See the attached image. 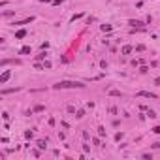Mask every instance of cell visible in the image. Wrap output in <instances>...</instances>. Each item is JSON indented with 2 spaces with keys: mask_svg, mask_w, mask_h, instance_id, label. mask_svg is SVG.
Segmentation results:
<instances>
[{
  "mask_svg": "<svg viewBox=\"0 0 160 160\" xmlns=\"http://www.w3.org/2000/svg\"><path fill=\"white\" fill-rule=\"evenodd\" d=\"M130 25H132V27H143V23H141V21H134V19H132V21H130Z\"/></svg>",
  "mask_w": 160,
  "mask_h": 160,
  "instance_id": "cell-6",
  "label": "cell"
},
{
  "mask_svg": "<svg viewBox=\"0 0 160 160\" xmlns=\"http://www.w3.org/2000/svg\"><path fill=\"white\" fill-rule=\"evenodd\" d=\"M25 36H27V30H19L17 34H15V38H19V40H21V38H25Z\"/></svg>",
  "mask_w": 160,
  "mask_h": 160,
  "instance_id": "cell-4",
  "label": "cell"
},
{
  "mask_svg": "<svg viewBox=\"0 0 160 160\" xmlns=\"http://www.w3.org/2000/svg\"><path fill=\"white\" fill-rule=\"evenodd\" d=\"M138 96H143V98H151V100H156V98H158L156 94H153V92H147V91H139V92H138Z\"/></svg>",
  "mask_w": 160,
  "mask_h": 160,
  "instance_id": "cell-2",
  "label": "cell"
},
{
  "mask_svg": "<svg viewBox=\"0 0 160 160\" xmlns=\"http://www.w3.org/2000/svg\"><path fill=\"white\" fill-rule=\"evenodd\" d=\"M10 75H11V72H10V70H6V72H4V74H2V75H0V83H2V85H4V83L8 81V79H10Z\"/></svg>",
  "mask_w": 160,
  "mask_h": 160,
  "instance_id": "cell-3",
  "label": "cell"
},
{
  "mask_svg": "<svg viewBox=\"0 0 160 160\" xmlns=\"http://www.w3.org/2000/svg\"><path fill=\"white\" fill-rule=\"evenodd\" d=\"M102 30H104V32H109V30H111V25H104Z\"/></svg>",
  "mask_w": 160,
  "mask_h": 160,
  "instance_id": "cell-9",
  "label": "cell"
},
{
  "mask_svg": "<svg viewBox=\"0 0 160 160\" xmlns=\"http://www.w3.org/2000/svg\"><path fill=\"white\" fill-rule=\"evenodd\" d=\"M15 91H19V89H8V91H2V94H10V92H15Z\"/></svg>",
  "mask_w": 160,
  "mask_h": 160,
  "instance_id": "cell-10",
  "label": "cell"
},
{
  "mask_svg": "<svg viewBox=\"0 0 160 160\" xmlns=\"http://www.w3.org/2000/svg\"><path fill=\"white\" fill-rule=\"evenodd\" d=\"M153 132H156V134H160V126H155V128H153Z\"/></svg>",
  "mask_w": 160,
  "mask_h": 160,
  "instance_id": "cell-14",
  "label": "cell"
},
{
  "mask_svg": "<svg viewBox=\"0 0 160 160\" xmlns=\"http://www.w3.org/2000/svg\"><path fill=\"white\" fill-rule=\"evenodd\" d=\"M45 145H47V139H40L38 141V147L40 149H45Z\"/></svg>",
  "mask_w": 160,
  "mask_h": 160,
  "instance_id": "cell-5",
  "label": "cell"
},
{
  "mask_svg": "<svg viewBox=\"0 0 160 160\" xmlns=\"http://www.w3.org/2000/svg\"><path fill=\"white\" fill-rule=\"evenodd\" d=\"M109 94H111V96H121V92H119V91H111Z\"/></svg>",
  "mask_w": 160,
  "mask_h": 160,
  "instance_id": "cell-12",
  "label": "cell"
},
{
  "mask_svg": "<svg viewBox=\"0 0 160 160\" xmlns=\"http://www.w3.org/2000/svg\"><path fill=\"white\" fill-rule=\"evenodd\" d=\"M98 134H100V136H106V130H104V126L98 128Z\"/></svg>",
  "mask_w": 160,
  "mask_h": 160,
  "instance_id": "cell-11",
  "label": "cell"
},
{
  "mask_svg": "<svg viewBox=\"0 0 160 160\" xmlns=\"http://www.w3.org/2000/svg\"><path fill=\"white\" fill-rule=\"evenodd\" d=\"M28 53H30V47H28V45H25V47L21 49V55H28Z\"/></svg>",
  "mask_w": 160,
  "mask_h": 160,
  "instance_id": "cell-7",
  "label": "cell"
},
{
  "mask_svg": "<svg viewBox=\"0 0 160 160\" xmlns=\"http://www.w3.org/2000/svg\"><path fill=\"white\" fill-rule=\"evenodd\" d=\"M25 136H27V138H28V139H30V138H32V136H34V134H32V132H30V130H27V132H25Z\"/></svg>",
  "mask_w": 160,
  "mask_h": 160,
  "instance_id": "cell-13",
  "label": "cell"
},
{
  "mask_svg": "<svg viewBox=\"0 0 160 160\" xmlns=\"http://www.w3.org/2000/svg\"><path fill=\"white\" fill-rule=\"evenodd\" d=\"M62 2H64V0H55V2H53V4H62Z\"/></svg>",
  "mask_w": 160,
  "mask_h": 160,
  "instance_id": "cell-15",
  "label": "cell"
},
{
  "mask_svg": "<svg viewBox=\"0 0 160 160\" xmlns=\"http://www.w3.org/2000/svg\"><path fill=\"white\" fill-rule=\"evenodd\" d=\"M130 51H132V47H130V45H124V47H123V53H124V55H128Z\"/></svg>",
  "mask_w": 160,
  "mask_h": 160,
  "instance_id": "cell-8",
  "label": "cell"
},
{
  "mask_svg": "<svg viewBox=\"0 0 160 160\" xmlns=\"http://www.w3.org/2000/svg\"><path fill=\"white\" fill-rule=\"evenodd\" d=\"M81 81H59L57 85H53V89H83Z\"/></svg>",
  "mask_w": 160,
  "mask_h": 160,
  "instance_id": "cell-1",
  "label": "cell"
}]
</instances>
